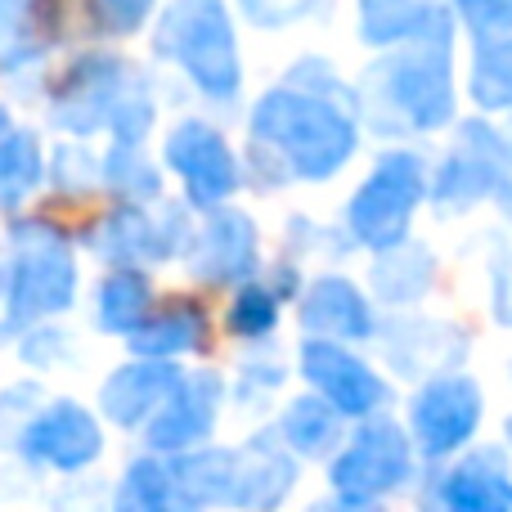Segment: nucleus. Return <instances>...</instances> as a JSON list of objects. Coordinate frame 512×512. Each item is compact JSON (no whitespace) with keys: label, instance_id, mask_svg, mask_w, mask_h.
I'll return each instance as SVG.
<instances>
[{"label":"nucleus","instance_id":"bb28decb","mask_svg":"<svg viewBox=\"0 0 512 512\" xmlns=\"http://www.w3.org/2000/svg\"><path fill=\"white\" fill-rule=\"evenodd\" d=\"M144 310H149V283L131 270H117L113 279L99 288V324L126 333V328H140Z\"/></svg>","mask_w":512,"mask_h":512},{"label":"nucleus","instance_id":"4be33fe9","mask_svg":"<svg viewBox=\"0 0 512 512\" xmlns=\"http://www.w3.org/2000/svg\"><path fill=\"white\" fill-rule=\"evenodd\" d=\"M432 14L436 9L427 0H360L364 41L373 45H396L405 36H418Z\"/></svg>","mask_w":512,"mask_h":512},{"label":"nucleus","instance_id":"e433bc0d","mask_svg":"<svg viewBox=\"0 0 512 512\" xmlns=\"http://www.w3.org/2000/svg\"><path fill=\"white\" fill-rule=\"evenodd\" d=\"M508 436H512V423H508Z\"/></svg>","mask_w":512,"mask_h":512},{"label":"nucleus","instance_id":"f257e3e1","mask_svg":"<svg viewBox=\"0 0 512 512\" xmlns=\"http://www.w3.org/2000/svg\"><path fill=\"white\" fill-rule=\"evenodd\" d=\"M252 135L283 158V167L306 180H324L351 158L355 126L319 95L301 90H274L261 99L252 117Z\"/></svg>","mask_w":512,"mask_h":512},{"label":"nucleus","instance_id":"7c9ffc66","mask_svg":"<svg viewBox=\"0 0 512 512\" xmlns=\"http://www.w3.org/2000/svg\"><path fill=\"white\" fill-rule=\"evenodd\" d=\"M459 9L477 32H512V0H459Z\"/></svg>","mask_w":512,"mask_h":512},{"label":"nucleus","instance_id":"f704fd0d","mask_svg":"<svg viewBox=\"0 0 512 512\" xmlns=\"http://www.w3.org/2000/svg\"><path fill=\"white\" fill-rule=\"evenodd\" d=\"M18 0H0V50L9 45V36H14V27H18Z\"/></svg>","mask_w":512,"mask_h":512},{"label":"nucleus","instance_id":"1a4fd4ad","mask_svg":"<svg viewBox=\"0 0 512 512\" xmlns=\"http://www.w3.org/2000/svg\"><path fill=\"white\" fill-rule=\"evenodd\" d=\"M481 418V391L472 378H436L423 396L414 400V432L423 454H450L477 432Z\"/></svg>","mask_w":512,"mask_h":512},{"label":"nucleus","instance_id":"72a5a7b5","mask_svg":"<svg viewBox=\"0 0 512 512\" xmlns=\"http://www.w3.org/2000/svg\"><path fill=\"white\" fill-rule=\"evenodd\" d=\"M495 310H499L504 324H512V252L499 261V270H495Z\"/></svg>","mask_w":512,"mask_h":512},{"label":"nucleus","instance_id":"0eeeda50","mask_svg":"<svg viewBox=\"0 0 512 512\" xmlns=\"http://www.w3.org/2000/svg\"><path fill=\"white\" fill-rule=\"evenodd\" d=\"M409 477V441L400 427L369 423L351 441V450L333 463V481L346 499H373Z\"/></svg>","mask_w":512,"mask_h":512},{"label":"nucleus","instance_id":"aec40b11","mask_svg":"<svg viewBox=\"0 0 512 512\" xmlns=\"http://www.w3.org/2000/svg\"><path fill=\"white\" fill-rule=\"evenodd\" d=\"M171 486L176 499L185 504H212V499L234 495V454L207 450V454H185L171 463Z\"/></svg>","mask_w":512,"mask_h":512},{"label":"nucleus","instance_id":"4468645a","mask_svg":"<svg viewBox=\"0 0 512 512\" xmlns=\"http://www.w3.org/2000/svg\"><path fill=\"white\" fill-rule=\"evenodd\" d=\"M180 243H185V216H180V207L167 212L162 221H149L144 212L126 207V212H117L113 221L104 225V234H95V248L117 265L158 261V256L176 252Z\"/></svg>","mask_w":512,"mask_h":512},{"label":"nucleus","instance_id":"c756f323","mask_svg":"<svg viewBox=\"0 0 512 512\" xmlns=\"http://www.w3.org/2000/svg\"><path fill=\"white\" fill-rule=\"evenodd\" d=\"M279 319V297L265 288H239L234 297V310H230V328L239 337H265Z\"/></svg>","mask_w":512,"mask_h":512},{"label":"nucleus","instance_id":"c85d7f7f","mask_svg":"<svg viewBox=\"0 0 512 512\" xmlns=\"http://www.w3.org/2000/svg\"><path fill=\"white\" fill-rule=\"evenodd\" d=\"M176 499V486H171V468H162V463L144 459L135 463L131 472H126V486H122V504L126 508H162Z\"/></svg>","mask_w":512,"mask_h":512},{"label":"nucleus","instance_id":"9b49d317","mask_svg":"<svg viewBox=\"0 0 512 512\" xmlns=\"http://www.w3.org/2000/svg\"><path fill=\"white\" fill-rule=\"evenodd\" d=\"M167 162L185 176L194 203H203V207L230 198L234 185H239V167H234L225 140L203 122L176 126V135L167 140Z\"/></svg>","mask_w":512,"mask_h":512},{"label":"nucleus","instance_id":"6ab92c4d","mask_svg":"<svg viewBox=\"0 0 512 512\" xmlns=\"http://www.w3.org/2000/svg\"><path fill=\"white\" fill-rule=\"evenodd\" d=\"M445 504L454 508H472V512H486V508H512V481L504 477L499 459H472L463 468H454L445 477Z\"/></svg>","mask_w":512,"mask_h":512},{"label":"nucleus","instance_id":"f03ea898","mask_svg":"<svg viewBox=\"0 0 512 512\" xmlns=\"http://www.w3.org/2000/svg\"><path fill=\"white\" fill-rule=\"evenodd\" d=\"M54 113H59L54 122L68 126V131L86 135V131L108 126L122 144H135L153 122V104H149L144 81L131 77V68L122 59H113V54L81 59L68 72V81H63Z\"/></svg>","mask_w":512,"mask_h":512},{"label":"nucleus","instance_id":"393cba45","mask_svg":"<svg viewBox=\"0 0 512 512\" xmlns=\"http://www.w3.org/2000/svg\"><path fill=\"white\" fill-rule=\"evenodd\" d=\"M198 342H203V315L189 306H176V310H167V315H153L149 324H140L131 337V346L144 355H180Z\"/></svg>","mask_w":512,"mask_h":512},{"label":"nucleus","instance_id":"ddd939ff","mask_svg":"<svg viewBox=\"0 0 512 512\" xmlns=\"http://www.w3.org/2000/svg\"><path fill=\"white\" fill-rule=\"evenodd\" d=\"M216 405H221V382L216 373H194L180 378L171 400L149 418V445L153 450H189L198 445L216 423Z\"/></svg>","mask_w":512,"mask_h":512},{"label":"nucleus","instance_id":"2eb2a0df","mask_svg":"<svg viewBox=\"0 0 512 512\" xmlns=\"http://www.w3.org/2000/svg\"><path fill=\"white\" fill-rule=\"evenodd\" d=\"M194 270L203 274L207 283H234L248 279L256 270V230L248 216L221 212L203 225L198 234V252H194Z\"/></svg>","mask_w":512,"mask_h":512},{"label":"nucleus","instance_id":"cd10ccee","mask_svg":"<svg viewBox=\"0 0 512 512\" xmlns=\"http://www.w3.org/2000/svg\"><path fill=\"white\" fill-rule=\"evenodd\" d=\"M104 176H108V185L126 198H140V203L158 198V171H153L149 162H144V153L131 149V144H122V149L108 153Z\"/></svg>","mask_w":512,"mask_h":512},{"label":"nucleus","instance_id":"423d86ee","mask_svg":"<svg viewBox=\"0 0 512 512\" xmlns=\"http://www.w3.org/2000/svg\"><path fill=\"white\" fill-rule=\"evenodd\" d=\"M18 265H14V283H9V310L14 324H32L41 315H54L72 301V283H77V265L72 252L63 243L59 230L50 225H23L14 234Z\"/></svg>","mask_w":512,"mask_h":512},{"label":"nucleus","instance_id":"f8f14e48","mask_svg":"<svg viewBox=\"0 0 512 512\" xmlns=\"http://www.w3.org/2000/svg\"><path fill=\"white\" fill-rule=\"evenodd\" d=\"M23 454L32 463H50V468H86L99 454V427L95 418L81 405L63 400V405H50L41 418L23 427Z\"/></svg>","mask_w":512,"mask_h":512},{"label":"nucleus","instance_id":"a878e982","mask_svg":"<svg viewBox=\"0 0 512 512\" xmlns=\"http://www.w3.org/2000/svg\"><path fill=\"white\" fill-rule=\"evenodd\" d=\"M337 418H342V409L333 400H297L283 414V436L301 454H324L337 441Z\"/></svg>","mask_w":512,"mask_h":512},{"label":"nucleus","instance_id":"473e14b6","mask_svg":"<svg viewBox=\"0 0 512 512\" xmlns=\"http://www.w3.org/2000/svg\"><path fill=\"white\" fill-rule=\"evenodd\" d=\"M243 9H248L256 23H288V18L306 14L310 0H243Z\"/></svg>","mask_w":512,"mask_h":512},{"label":"nucleus","instance_id":"6e6552de","mask_svg":"<svg viewBox=\"0 0 512 512\" xmlns=\"http://www.w3.org/2000/svg\"><path fill=\"white\" fill-rule=\"evenodd\" d=\"M508 171V149L504 140H499L490 126L472 122L463 126V140L459 149L445 158L441 176H436V203L450 207V212H463V207H472L477 198H486L490 189H499V180H504Z\"/></svg>","mask_w":512,"mask_h":512},{"label":"nucleus","instance_id":"5701e85b","mask_svg":"<svg viewBox=\"0 0 512 512\" xmlns=\"http://www.w3.org/2000/svg\"><path fill=\"white\" fill-rule=\"evenodd\" d=\"M472 95L481 108L512 104V32H486L477 63H472Z\"/></svg>","mask_w":512,"mask_h":512},{"label":"nucleus","instance_id":"f3484780","mask_svg":"<svg viewBox=\"0 0 512 512\" xmlns=\"http://www.w3.org/2000/svg\"><path fill=\"white\" fill-rule=\"evenodd\" d=\"M301 324L315 337H369L373 333L369 306L355 292V283H346V279H319L310 288L306 306H301Z\"/></svg>","mask_w":512,"mask_h":512},{"label":"nucleus","instance_id":"a211bd4d","mask_svg":"<svg viewBox=\"0 0 512 512\" xmlns=\"http://www.w3.org/2000/svg\"><path fill=\"white\" fill-rule=\"evenodd\" d=\"M292 490V463L274 441H252L243 454H234V495L239 504H279Z\"/></svg>","mask_w":512,"mask_h":512},{"label":"nucleus","instance_id":"20e7f679","mask_svg":"<svg viewBox=\"0 0 512 512\" xmlns=\"http://www.w3.org/2000/svg\"><path fill=\"white\" fill-rule=\"evenodd\" d=\"M158 50L176 59L198 90L230 99L239 90V54H234V27L221 0H176L158 27Z\"/></svg>","mask_w":512,"mask_h":512},{"label":"nucleus","instance_id":"b1692460","mask_svg":"<svg viewBox=\"0 0 512 512\" xmlns=\"http://www.w3.org/2000/svg\"><path fill=\"white\" fill-rule=\"evenodd\" d=\"M41 185V149L32 131H14L0 140V203L14 207Z\"/></svg>","mask_w":512,"mask_h":512},{"label":"nucleus","instance_id":"7ed1b4c3","mask_svg":"<svg viewBox=\"0 0 512 512\" xmlns=\"http://www.w3.org/2000/svg\"><path fill=\"white\" fill-rule=\"evenodd\" d=\"M382 95V113H396L400 126L414 131H432V126L450 122V23L445 14H432L423 32L414 36V50L396 54L373 72V86Z\"/></svg>","mask_w":512,"mask_h":512},{"label":"nucleus","instance_id":"412c9836","mask_svg":"<svg viewBox=\"0 0 512 512\" xmlns=\"http://www.w3.org/2000/svg\"><path fill=\"white\" fill-rule=\"evenodd\" d=\"M382 301H414L432 283V252L427 248H382V261L373 270Z\"/></svg>","mask_w":512,"mask_h":512},{"label":"nucleus","instance_id":"39448f33","mask_svg":"<svg viewBox=\"0 0 512 512\" xmlns=\"http://www.w3.org/2000/svg\"><path fill=\"white\" fill-rule=\"evenodd\" d=\"M423 162L414 153H387L378 162L364 189L355 194V203L346 207L351 234L369 248H396L405 239V225L414 216V207L423 203Z\"/></svg>","mask_w":512,"mask_h":512},{"label":"nucleus","instance_id":"dca6fc26","mask_svg":"<svg viewBox=\"0 0 512 512\" xmlns=\"http://www.w3.org/2000/svg\"><path fill=\"white\" fill-rule=\"evenodd\" d=\"M176 387H180V369H171V364H131V369L108 378L104 414L122 427L149 423V418L171 400Z\"/></svg>","mask_w":512,"mask_h":512},{"label":"nucleus","instance_id":"c9c22d12","mask_svg":"<svg viewBox=\"0 0 512 512\" xmlns=\"http://www.w3.org/2000/svg\"><path fill=\"white\" fill-rule=\"evenodd\" d=\"M0 131H5V108H0Z\"/></svg>","mask_w":512,"mask_h":512},{"label":"nucleus","instance_id":"9d476101","mask_svg":"<svg viewBox=\"0 0 512 512\" xmlns=\"http://www.w3.org/2000/svg\"><path fill=\"white\" fill-rule=\"evenodd\" d=\"M301 364H306V378L324 391V400H333L342 414L364 418L387 400V387H382L378 373L364 360L346 355L342 346H333L328 337H310V342L301 346Z\"/></svg>","mask_w":512,"mask_h":512},{"label":"nucleus","instance_id":"2f4dec72","mask_svg":"<svg viewBox=\"0 0 512 512\" xmlns=\"http://www.w3.org/2000/svg\"><path fill=\"white\" fill-rule=\"evenodd\" d=\"M149 5L153 0H95V14L104 18V27H113V32H131V27L144 23Z\"/></svg>","mask_w":512,"mask_h":512}]
</instances>
